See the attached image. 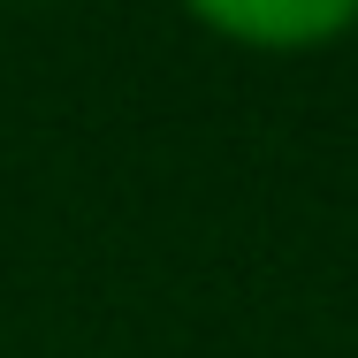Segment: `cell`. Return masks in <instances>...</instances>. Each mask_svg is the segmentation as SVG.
Wrapping results in <instances>:
<instances>
[{"label": "cell", "mask_w": 358, "mask_h": 358, "mask_svg": "<svg viewBox=\"0 0 358 358\" xmlns=\"http://www.w3.org/2000/svg\"><path fill=\"white\" fill-rule=\"evenodd\" d=\"M191 23H206L221 38H244V46H320V38H336V31H351L358 8L351 0H289V8H244V0H206V8H191Z\"/></svg>", "instance_id": "1"}]
</instances>
